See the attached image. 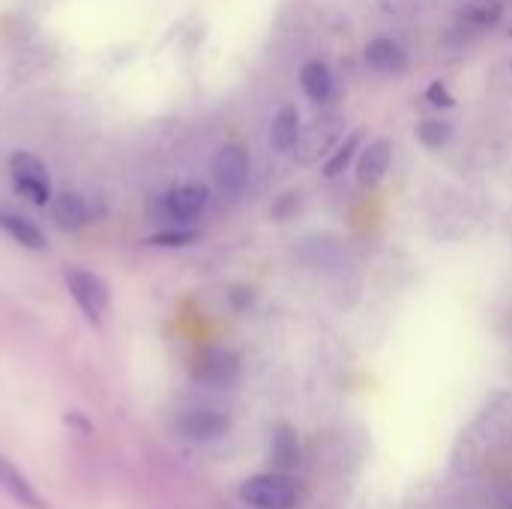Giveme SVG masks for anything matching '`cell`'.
Here are the masks:
<instances>
[{
    "mask_svg": "<svg viewBox=\"0 0 512 509\" xmlns=\"http://www.w3.org/2000/svg\"><path fill=\"white\" fill-rule=\"evenodd\" d=\"M240 501L252 509H294L300 492L288 474H255L240 486Z\"/></svg>",
    "mask_w": 512,
    "mask_h": 509,
    "instance_id": "1",
    "label": "cell"
},
{
    "mask_svg": "<svg viewBox=\"0 0 512 509\" xmlns=\"http://www.w3.org/2000/svg\"><path fill=\"white\" fill-rule=\"evenodd\" d=\"M66 288L72 294V300L78 303V309L84 312V318L90 324H99L108 303H111V294H108V282L90 270H81V267H69L66 270Z\"/></svg>",
    "mask_w": 512,
    "mask_h": 509,
    "instance_id": "2",
    "label": "cell"
},
{
    "mask_svg": "<svg viewBox=\"0 0 512 509\" xmlns=\"http://www.w3.org/2000/svg\"><path fill=\"white\" fill-rule=\"evenodd\" d=\"M207 204H210V189L201 183H186V186H174L171 192H165L156 201L153 213L174 225H189L207 210Z\"/></svg>",
    "mask_w": 512,
    "mask_h": 509,
    "instance_id": "3",
    "label": "cell"
},
{
    "mask_svg": "<svg viewBox=\"0 0 512 509\" xmlns=\"http://www.w3.org/2000/svg\"><path fill=\"white\" fill-rule=\"evenodd\" d=\"M9 177H12L15 189H18L27 201L39 204V207H45V204L51 201L48 168H45L42 159H36L33 153H24V150L12 153V156H9Z\"/></svg>",
    "mask_w": 512,
    "mask_h": 509,
    "instance_id": "4",
    "label": "cell"
},
{
    "mask_svg": "<svg viewBox=\"0 0 512 509\" xmlns=\"http://www.w3.org/2000/svg\"><path fill=\"white\" fill-rule=\"evenodd\" d=\"M213 180L222 195L234 198L249 183V153L240 144H225L213 156Z\"/></svg>",
    "mask_w": 512,
    "mask_h": 509,
    "instance_id": "5",
    "label": "cell"
},
{
    "mask_svg": "<svg viewBox=\"0 0 512 509\" xmlns=\"http://www.w3.org/2000/svg\"><path fill=\"white\" fill-rule=\"evenodd\" d=\"M192 375L195 381L207 384V387H234L240 381V360L237 354L231 351H222V348H207L198 354L195 366H192Z\"/></svg>",
    "mask_w": 512,
    "mask_h": 509,
    "instance_id": "6",
    "label": "cell"
},
{
    "mask_svg": "<svg viewBox=\"0 0 512 509\" xmlns=\"http://www.w3.org/2000/svg\"><path fill=\"white\" fill-rule=\"evenodd\" d=\"M345 135V126H342V117H336V114H324V117H318L303 135H300V144H297V150H294V156H297V162H303V165H312V162H318L339 138Z\"/></svg>",
    "mask_w": 512,
    "mask_h": 509,
    "instance_id": "7",
    "label": "cell"
},
{
    "mask_svg": "<svg viewBox=\"0 0 512 509\" xmlns=\"http://www.w3.org/2000/svg\"><path fill=\"white\" fill-rule=\"evenodd\" d=\"M177 429L183 438H189L195 444H207V441H219L231 429V420L210 408H192L177 420Z\"/></svg>",
    "mask_w": 512,
    "mask_h": 509,
    "instance_id": "8",
    "label": "cell"
},
{
    "mask_svg": "<svg viewBox=\"0 0 512 509\" xmlns=\"http://www.w3.org/2000/svg\"><path fill=\"white\" fill-rule=\"evenodd\" d=\"M363 60L369 63V69L381 72V75H402L408 72V51L390 39V36H375L369 39V45L363 48Z\"/></svg>",
    "mask_w": 512,
    "mask_h": 509,
    "instance_id": "9",
    "label": "cell"
},
{
    "mask_svg": "<svg viewBox=\"0 0 512 509\" xmlns=\"http://www.w3.org/2000/svg\"><path fill=\"white\" fill-rule=\"evenodd\" d=\"M393 162V144L387 138H375L363 147L357 159V183L360 186H378Z\"/></svg>",
    "mask_w": 512,
    "mask_h": 509,
    "instance_id": "10",
    "label": "cell"
},
{
    "mask_svg": "<svg viewBox=\"0 0 512 509\" xmlns=\"http://www.w3.org/2000/svg\"><path fill=\"white\" fill-rule=\"evenodd\" d=\"M93 216H96L93 204L78 192H63L51 201V219L63 231H78V228L90 225Z\"/></svg>",
    "mask_w": 512,
    "mask_h": 509,
    "instance_id": "11",
    "label": "cell"
},
{
    "mask_svg": "<svg viewBox=\"0 0 512 509\" xmlns=\"http://www.w3.org/2000/svg\"><path fill=\"white\" fill-rule=\"evenodd\" d=\"M300 135H303V123H300V111L297 105H282L273 117V126H270V144L276 153H294L297 144H300Z\"/></svg>",
    "mask_w": 512,
    "mask_h": 509,
    "instance_id": "12",
    "label": "cell"
},
{
    "mask_svg": "<svg viewBox=\"0 0 512 509\" xmlns=\"http://www.w3.org/2000/svg\"><path fill=\"white\" fill-rule=\"evenodd\" d=\"M0 489H3L15 504H21V507L45 509L42 498L36 495V489L27 483V477H24L12 462H6L3 456H0Z\"/></svg>",
    "mask_w": 512,
    "mask_h": 509,
    "instance_id": "13",
    "label": "cell"
},
{
    "mask_svg": "<svg viewBox=\"0 0 512 509\" xmlns=\"http://www.w3.org/2000/svg\"><path fill=\"white\" fill-rule=\"evenodd\" d=\"M0 228H3L18 246H24V249H33V252L45 249V234H42L30 219H24L21 213H12V210H3V207H0Z\"/></svg>",
    "mask_w": 512,
    "mask_h": 509,
    "instance_id": "14",
    "label": "cell"
},
{
    "mask_svg": "<svg viewBox=\"0 0 512 509\" xmlns=\"http://www.w3.org/2000/svg\"><path fill=\"white\" fill-rule=\"evenodd\" d=\"M300 84H303L306 96H309L312 102H318V105H324V102L333 96V72H330V66L321 63V60L303 63V69H300Z\"/></svg>",
    "mask_w": 512,
    "mask_h": 509,
    "instance_id": "15",
    "label": "cell"
},
{
    "mask_svg": "<svg viewBox=\"0 0 512 509\" xmlns=\"http://www.w3.org/2000/svg\"><path fill=\"white\" fill-rule=\"evenodd\" d=\"M273 465H276V474H288L300 465V441H297V432L291 426H276V435H273Z\"/></svg>",
    "mask_w": 512,
    "mask_h": 509,
    "instance_id": "16",
    "label": "cell"
},
{
    "mask_svg": "<svg viewBox=\"0 0 512 509\" xmlns=\"http://www.w3.org/2000/svg\"><path fill=\"white\" fill-rule=\"evenodd\" d=\"M363 129H354V132H348L339 144H336V150H333V156L324 162V177H339L351 162H354V156H357V150H360V144H363Z\"/></svg>",
    "mask_w": 512,
    "mask_h": 509,
    "instance_id": "17",
    "label": "cell"
},
{
    "mask_svg": "<svg viewBox=\"0 0 512 509\" xmlns=\"http://www.w3.org/2000/svg\"><path fill=\"white\" fill-rule=\"evenodd\" d=\"M504 18L501 0H468L462 6V21L471 27H495Z\"/></svg>",
    "mask_w": 512,
    "mask_h": 509,
    "instance_id": "18",
    "label": "cell"
},
{
    "mask_svg": "<svg viewBox=\"0 0 512 509\" xmlns=\"http://www.w3.org/2000/svg\"><path fill=\"white\" fill-rule=\"evenodd\" d=\"M417 138H420V144H423V147H429V150H441V147H447V144H450V138H453V126H450L447 120H441V117H426V120H420V126H417Z\"/></svg>",
    "mask_w": 512,
    "mask_h": 509,
    "instance_id": "19",
    "label": "cell"
},
{
    "mask_svg": "<svg viewBox=\"0 0 512 509\" xmlns=\"http://www.w3.org/2000/svg\"><path fill=\"white\" fill-rule=\"evenodd\" d=\"M198 237H201L198 231L177 228V231H162V234L150 237V246H168V249H174V246H189V243H195Z\"/></svg>",
    "mask_w": 512,
    "mask_h": 509,
    "instance_id": "20",
    "label": "cell"
},
{
    "mask_svg": "<svg viewBox=\"0 0 512 509\" xmlns=\"http://www.w3.org/2000/svg\"><path fill=\"white\" fill-rule=\"evenodd\" d=\"M426 99H429L432 108H453V105H456V99L450 96V90H447L444 81H432V84L426 87Z\"/></svg>",
    "mask_w": 512,
    "mask_h": 509,
    "instance_id": "21",
    "label": "cell"
},
{
    "mask_svg": "<svg viewBox=\"0 0 512 509\" xmlns=\"http://www.w3.org/2000/svg\"><path fill=\"white\" fill-rule=\"evenodd\" d=\"M297 204H300V198H297L294 192H288V195H285V198H282V201L273 207V216H276V219H288V216L297 210Z\"/></svg>",
    "mask_w": 512,
    "mask_h": 509,
    "instance_id": "22",
    "label": "cell"
},
{
    "mask_svg": "<svg viewBox=\"0 0 512 509\" xmlns=\"http://www.w3.org/2000/svg\"><path fill=\"white\" fill-rule=\"evenodd\" d=\"M231 303H234L237 309H246V306L252 303V288H234V291H231Z\"/></svg>",
    "mask_w": 512,
    "mask_h": 509,
    "instance_id": "23",
    "label": "cell"
},
{
    "mask_svg": "<svg viewBox=\"0 0 512 509\" xmlns=\"http://www.w3.org/2000/svg\"><path fill=\"white\" fill-rule=\"evenodd\" d=\"M510 66H512V63H510Z\"/></svg>",
    "mask_w": 512,
    "mask_h": 509,
    "instance_id": "24",
    "label": "cell"
}]
</instances>
